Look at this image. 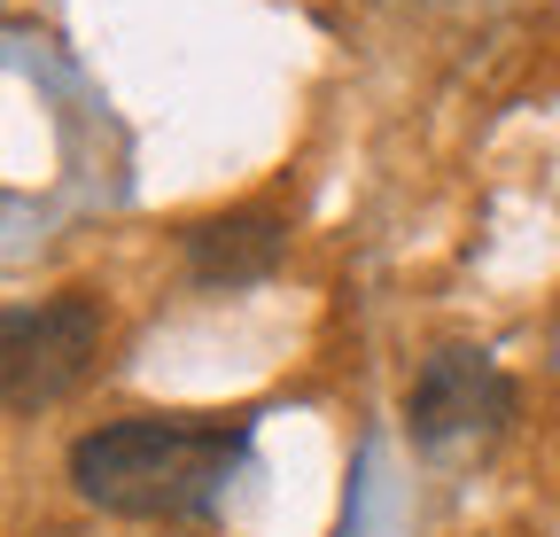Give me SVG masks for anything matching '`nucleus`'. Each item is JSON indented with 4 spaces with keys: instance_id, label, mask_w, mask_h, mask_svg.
<instances>
[{
    "instance_id": "obj_1",
    "label": "nucleus",
    "mask_w": 560,
    "mask_h": 537,
    "mask_svg": "<svg viewBox=\"0 0 560 537\" xmlns=\"http://www.w3.org/2000/svg\"><path fill=\"white\" fill-rule=\"evenodd\" d=\"M242 429L195 421V413H132L102 421L70 444V483L86 506L125 514V522H179L219 499V483L242 459Z\"/></svg>"
},
{
    "instance_id": "obj_2",
    "label": "nucleus",
    "mask_w": 560,
    "mask_h": 537,
    "mask_svg": "<svg viewBox=\"0 0 560 537\" xmlns=\"http://www.w3.org/2000/svg\"><path fill=\"white\" fill-rule=\"evenodd\" d=\"M102 343H109V304L86 296V289L16 304L9 327H0V397H9V413L32 421V413L62 406L94 374Z\"/></svg>"
},
{
    "instance_id": "obj_3",
    "label": "nucleus",
    "mask_w": 560,
    "mask_h": 537,
    "mask_svg": "<svg viewBox=\"0 0 560 537\" xmlns=\"http://www.w3.org/2000/svg\"><path fill=\"white\" fill-rule=\"evenodd\" d=\"M506 413H514V382L499 374L490 351H467V343L436 351L429 366L412 374V389H405V429H412L420 452L490 444L506 429Z\"/></svg>"
},
{
    "instance_id": "obj_4",
    "label": "nucleus",
    "mask_w": 560,
    "mask_h": 537,
    "mask_svg": "<svg viewBox=\"0 0 560 537\" xmlns=\"http://www.w3.org/2000/svg\"><path fill=\"white\" fill-rule=\"evenodd\" d=\"M280 257H289V219L257 211V203L187 226V281L195 289H257L280 273Z\"/></svg>"
}]
</instances>
